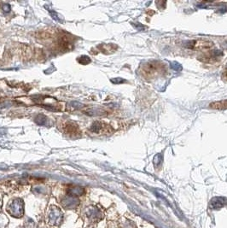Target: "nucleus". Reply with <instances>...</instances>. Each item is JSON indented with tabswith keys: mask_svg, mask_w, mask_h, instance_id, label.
<instances>
[{
	"mask_svg": "<svg viewBox=\"0 0 227 228\" xmlns=\"http://www.w3.org/2000/svg\"><path fill=\"white\" fill-rule=\"evenodd\" d=\"M166 72V66L162 62L151 61L143 63L141 67V74L146 79H153L162 75Z\"/></svg>",
	"mask_w": 227,
	"mask_h": 228,
	"instance_id": "1",
	"label": "nucleus"
},
{
	"mask_svg": "<svg viewBox=\"0 0 227 228\" xmlns=\"http://www.w3.org/2000/svg\"><path fill=\"white\" fill-rule=\"evenodd\" d=\"M185 46L193 51H202L211 49L214 46V42L208 39H195L186 42L185 44Z\"/></svg>",
	"mask_w": 227,
	"mask_h": 228,
	"instance_id": "2",
	"label": "nucleus"
},
{
	"mask_svg": "<svg viewBox=\"0 0 227 228\" xmlns=\"http://www.w3.org/2000/svg\"><path fill=\"white\" fill-rule=\"evenodd\" d=\"M8 212L14 217L19 218L23 215L24 213V203L22 199L14 200L8 207Z\"/></svg>",
	"mask_w": 227,
	"mask_h": 228,
	"instance_id": "3",
	"label": "nucleus"
},
{
	"mask_svg": "<svg viewBox=\"0 0 227 228\" xmlns=\"http://www.w3.org/2000/svg\"><path fill=\"white\" fill-rule=\"evenodd\" d=\"M90 131L94 132V133H97V134H106V135H108V134H111L114 132V129L109 125H108V124H106L104 122L95 121L91 126Z\"/></svg>",
	"mask_w": 227,
	"mask_h": 228,
	"instance_id": "4",
	"label": "nucleus"
},
{
	"mask_svg": "<svg viewBox=\"0 0 227 228\" xmlns=\"http://www.w3.org/2000/svg\"><path fill=\"white\" fill-rule=\"evenodd\" d=\"M62 220H63V213H62V211L57 207L52 208V209H51V211L50 212V215H49V221H50L51 224H52V225H59L61 223Z\"/></svg>",
	"mask_w": 227,
	"mask_h": 228,
	"instance_id": "5",
	"label": "nucleus"
},
{
	"mask_svg": "<svg viewBox=\"0 0 227 228\" xmlns=\"http://www.w3.org/2000/svg\"><path fill=\"white\" fill-rule=\"evenodd\" d=\"M222 55H223L222 51L215 50L214 51H211V52H208L207 54H203L201 57H199V60L202 61L203 63H212L214 61H216Z\"/></svg>",
	"mask_w": 227,
	"mask_h": 228,
	"instance_id": "6",
	"label": "nucleus"
},
{
	"mask_svg": "<svg viewBox=\"0 0 227 228\" xmlns=\"http://www.w3.org/2000/svg\"><path fill=\"white\" fill-rule=\"evenodd\" d=\"M227 204V198L226 197H220V196H216L214 197L209 203V206L211 208L217 209L225 207Z\"/></svg>",
	"mask_w": 227,
	"mask_h": 228,
	"instance_id": "7",
	"label": "nucleus"
},
{
	"mask_svg": "<svg viewBox=\"0 0 227 228\" xmlns=\"http://www.w3.org/2000/svg\"><path fill=\"white\" fill-rule=\"evenodd\" d=\"M62 204L65 208H73L77 207L79 204V201L77 197L75 196H68L67 197H65L64 199L62 201Z\"/></svg>",
	"mask_w": 227,
	"mask_h": 228,
	"instance_id": "8",
	"label": "nucleus"
},
{
	"mask_svg": "<svg viewBox=\"0 0 227 228\" xmlns=\"http://www.w3.org/2000/svg\"><path fill=\"white\" fill-rule=\"evenodd\" d=\"M98 49L104 54H112L117 50V45L113 44H102L98 46Z\"/></svg>",
	"mask_w": 227,
	"mask_h": 228,
	"instance_id": "9",
	"label": "nucleus"
},
{
	"mask_svg": "<svg viewBox=\"0 0 227 228\" xmlns=\"http://www.w3.org/2000/svg\"><path fill=\"white\" fill-rule=\"evenodd\" d=\"M209 108L215 110H225L227 109V99L217 102H213L209 104Z\"/></svg>",
	"mask_w": 227,
	"mask_h": 228,
	"instance_id": "10",
	"label": "nucleus"
},
{
	"mask_svg": "<svg viewBox=\"0 0 227 228\" xmlns=\"http://www.w3.org/2000/svg\"><path fill=\"white\" fill-rule=\"evenodd\" d=\"M84 192V189L80 186H72L67 190V195L72 196H77L81 195Z\"/></svg>",
	"mask_w": 227,
	"mask_h": 228,
	"instance_id": "11",
	"label": "nucleus"
},
{
	"mask_svg": "<svg viewBox=\"0 0 227 228\" xmlns=\"http://www.w3.org/2000/svg\"><path fill=\"white\" fill-rule=\"evenodd\" d=\"M48 120L46 118V116H44V115H38L36 118H35V122L38 125H46Z\"/></svg>",
	"mask_w": 227,
	"mask_h": 228,
	"instance_id": "12",
	"label": "nucleus"
},
{
	"mask_svg": "<svg viewBox=\"0 0 227 228\" xmlns=\"http://www.w3.org/2000/svg\"><path fill=\"white\" fill-rule=\"evenodd\" d=\"M65 130H67V133H75L78 130V127L74 123H67L65 127Z\"/></svg>",
	"mask_w": 227,
	"mask_h": 228,
	"instance_id": "13",
	"label": "nucleus"
},
{
	"mask_svg": "<svg viewBox=\"0 0 227 228\" xmlns=\"http://www.w3.org/2000/svg\"><path fill=\"white\" fill-rule=\"evenodd\" d=\"M78 61H79V63H80L82 64H87V63H91V59L87 56H81L79 58H78Z\"/></svg>",
	"mask_w": 227,
	"mask_h": 228,
	"instance_id": "14",
	"label": "nucleus"
},
{
	"mask_svg": "<svg viewBox=\"0 0 227 228\" xmlns=\"http://www.w3.org/2000/svg\"><path fill=\"white\" fill-rule=\"evenodd\" d=\"M70 106H71L73 109H79V108H81V107H82V104H81V103H78V102H72V103H70Z\"/></svg>",
	"mask_w": 227,
	"mask_h": 228,
	"instance_id": "15",
	"label": "nucleus"
},
{
	"mask_svg": "<svg viewBox=\"0 0 227 228\" xmlns=\"http://www.w3.org/2000/svg\"><path fill=\"white\" fill-rule=\"evenodd\" d=\"M50 13H51V16L56 20V21H57V22H61V19H60V17L58 16V14L56 12V11H53V10H50Z\"/></svg>",
	"mask_w": 227,
	"mask_h": 228,
	"instance_id": "16",
	"label": "nucleus"
},
{
	"mask_svg": "<svg viewBox=\"0 0 227 228\" xmlns=\"http://www.w3.org/2000/svg\"><path fill=\"white\" fill-rule=\"evenodd\" d=\"M25 226H26V228H33L34 223H33L32 220H28V221H27L25 222Z\"/></svg>",
	"mask_w": 227,
	"mask_h": 228,
	"instance_id": "17",
	"label": "nucleus"
},
{
	"mask_svg": "<svg viewBox=\"0 0 227 228\" xmlns=\"http://www.w3.org/2000/svg\"><path fill=\"white\" fill-rule=\"evenodd\" d=\"M3 10L6 11V12H9V11L10 10V7H9V4L4 5V6H3Z\"/></svg>",
	"mask_w": 227,
	"mask_h": 228,
	"instance_id": "18",
	"label": "nucleus"
},
{
	"mask_svg": "<svg viewBox=\"0 0 227 228\" xmlns=\"http://www.w3.org/2000/svg\"><path fill=\"white\" fill-rule=\"evenodd\" d=\"M222 75H223V76H222V77H223V79H224L226 81H227V70H226V71L223 73V74H222Z\"/></svg>",
	"mask_w": 227,
	"mask_h": 228,
	"instance_id": "19",
	"label": "nucleus"
}]
</instances>
